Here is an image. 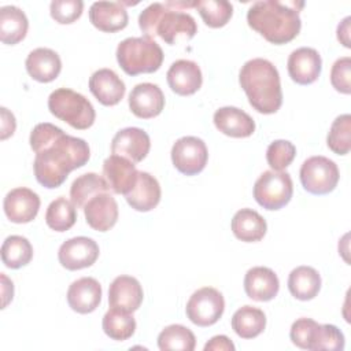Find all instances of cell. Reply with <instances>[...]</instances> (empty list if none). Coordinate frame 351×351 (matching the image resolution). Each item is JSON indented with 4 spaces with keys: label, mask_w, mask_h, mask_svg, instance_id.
I'll list each match as a JSON object with an SVG mask.
<instances>
[{
    "label": "cell",
    "mask_w": 351,
    "mask_h": 351,
    "mask_svg": "<svg viewBox=\"0 0 351 351\" xmlns=\"http://www.w3.org/2000/svg\"><path fill=\"white\" fill-rule=\"evenodd\" d=\"M90 23L106 33H115L128 26V11L121 1H95L89 8Z\"/></svg>",
    "instance_id": "44dd1931"
},
{
    "label": "cell",
    "mask_w": 351,
    "mask_h": 351,
    "mask_svg": "<svg viewBox=\"0 0 351 351\" xmlns=\"http://www.w3.org/2000/svg\"><path fill=\"white\" fill-rule=\"evenodd\" d=\"M296 148L288 140H274L266 149V160L274 171H282L295 159Z\"/></svg>",
    "instance_id": "f35d334b"
},
{
    "label": "cell",
    "mask_w": 351,
    "mask_h": 351,
    "mask_svg": "<svg viewBox=\"0 0 351 351\" xmlns=\"http://www.w3.org/2000/svg\"><path fill=\"white\" fill-rule=\"evenodd\" d=\"M77 221V210L75 206L60 196L52 200L45 213L47 225L55 232H66L74 226Z\"/></svg>",
    "instance_id": "d590c367"
},
{
    "label": "cell",
    "mask_w": 351,
    "mask_h": 351,
    "mask_svg": "<svg viewBox=\"0 0 351 351\" xmlns=\"http://www.w3.org/2000/svg\"><path fill=\"white\" fill-rule=\"evenodd\" d=\"M170 89L180 96H191L196 93L202 84V70L196 62L188 59L176 60L166 74Z\"/></svg>",
    "instance_id": "ac0fdd59"
},
{
    "label": "cell",
    "mask_w": 351,
    "mask_h": 351,
    "mask_svg": "<svg viewBox=\"0 0 351 351\" xmlns=\"http://www.w3.org/2000/svg\"><path fill=\"white\" fill-rule=\"evenodd\" d=\"M117 62L128 75L155 73L163 63L160 45L147 37H128L117 47Z\"/></svg>",
    "instance_id": "5b68a950"
},
{
    "label": "cell",
    "mask_w": 351,
    "mask_h": 351,
    "mask_svg": "<svg viewBox=\"0 0 351 351\" xmlns=\"http://www.w3.org/2000/svg\"><path fill=\"white\" fill-rule=\"evenodd\" d=\"M1 282H3V308H5L10 300H12L14 285H12V281H10L4 273H1Z\"/></svg>",
    "instance_id": "f6af8a7d"
},
{
    "label": "cell",
    "mask_w": 351,
    "mask_h": 351,
    "mask_svg": "<svg viewBox=\"0 0 351 351\" xmlns=\"http://www.w3.org/2000/svg\"><path fill=\"white\" fill-rule=\"evenodd\" d=\"M208 151L206 143L195 136H184L171 147V162L185 176H196L206 167Z\"/></svg>",
    "instance_id": "30bf717a"
},
{
    "label": "cell",
    "mask_w": 351,
    "mask_h": 351,
    "mask_svg": "<svg viewBox=\"0 0 351 351\" xmlns=\"http://www.w3.org/2000/svg\"><path fill=\"white\" fill-rule=\"evenodd\" d=\"M101 302V285L93 277H82L71 282L67 289V303L75 313L89 314Z\"/></svg>",
    "instance_id": "ffe728a7"
},
{
    "label": "cell",
    "mask_w": 351,
    "mask_h": 351,
    "mask_svg": "<svg viewBox=\"0 0 351 351\" xmlns=\"http://www.w3.org/2000/svg\"><path fill=\"white\" fill-rule=\"evenodd\" d=\"M144 292L137 278L132 276H118L108 288L110 307L128 313L136 311L143 303Z\"/></svg>",
    "instance_id": "d6986e66"
},
{
    "label": "cell",
    "mask_w": 351,
    "mask_h": 351,
    "mask_svg": "<svg viewBox=\"0 0 351 351\" xmlns=\"http://www.w3.org/2000/svg\"><path fill=\"white\" fill-rule=\"evenodd\" d=\"M97 243L85 236H78L66 240L58 251L60 265L67 270H81L92 266L99 258Z\"/></svg>",
    "instance_id": "8fae6325"
},
{
    "label": "cell",
    "mask_w": 351,
    "mask_h": 351,
    "mask_svg": "<svg viewBox=\"0 0 351 351\" xmlns=\"http://www.w3.org/2000/svg\"><path fill=\"white\" fill-rule=\"evenodd\" d=\"M151 140L140 128H125L115 133L111 141V152L123 156L133 163L141 162L149 152Z\"/></svg>",
    "instance_id": "5bb4252c"
},
{
    "label": "cell",
    "mask_w": 351,
    "mask_h": 351,
    "mask_svg": "<svg viewBox=\"0 0 351 351\" xmlns=\"http://www.w3.org/2000/svg\"><path fill=\"white\" fill-rule=\"evenodd\" d=\"M266 328V315L263 310L254 306H243L232 317V329L241 339H254Z\"/></svg>",
    "instance_id": "f546056e"
},
{
    "label": "cell",
    "mask_w": 351,
    "mask_h": 351,
    "mask_svg": "<svg viewBox=\"0 0 351 351\" xmlns=\"http://www.w3.org/2000/svg\"><path fill=\"white\" fill-rule=\"evenodd\" d=\"M193 8L199 11L203 22L214 29L225 26L233 15V5L226 0L193 1Z\"/></svg>",
    "instance_id": "8d00e7d4"
},
{
    "label": "cell",
    "mask_w": 351,
    "mask_h": 351,
    "mask_svg": "<svg viewBox=\"0 0 351 351\" xmlns=\"http://www.w3.org/2000/svg\"><path fill=\"white\" fill-rule=\"evenodd\" d=\"M33 258V247L30 241L18 234L8 236L1 245V261L10 269L26 266Z\"/></svg>",
    "instance_id": "836d02e7"
},
{
    "label": "cell",
    "mask_w": 351,
    "mask_h": 351,
    "mask_svg": "<svg viewBox=\"0 0 351 351\" xmlns=\"http://www.w3.org/2000/svg\"><path fill=\"white\" fill-rule=\"evenodd\" d=\"M29 143L36 152V180L48 189L60 186L73 170L85 166L90 158L89 145L84 138L69 136L49 122L37 123Z\"/></svg>",
    "instance_id": "6da1fadb"
},
{
    "label": "cell",
    "mask_w": 351,
    "mask_h": 351,
    "mask_svg": "<svg viewBox=\"0 0 351 351\" xmlns=\"http://www.w3.org/2000/svg\"><path fill=\"white\" fill-rule=\"evenodd\" d=\"M287 67L293 82L299 85H310L315 82L321 74L322 59L314 48L302 47L292 51Z\"/></svg>",
    "instance_id": "4fadbf2b"
},
{
    "label": "cell",
    "mask_w": 351,
    "mask_h": 351,
    "mask_svg": "<svg viewBox=\"0 0 351 351\" xmlns=\"http://www.w3.org/2000/svg\"><path fill=\"white\" fill-rule=\"evenodd\" d=\"M137 169L134 163L119 155H110L103 162V177L111 192L126 195L137 180Z\"/></svg>",
    "instance_id": "9a60e30c"
},
{
    "label": "cell",
    "mask_w": 351,
    "mask_h": 351,
    "mask_svg": "<svg viewBox=\"0 0 351 351\" xmlns=\"http://www.w3.org/2000/svg\"><path fill=\"white\" fill-rule=\"evenodd\" d=\"M300 182L304 191L313 195H326L339 182L340 173L337 165L326 156H311L300 166Z\"/></svg>",
    "instance_id": "ba28073f"
},
{
    "label": "cell",
    "mask_w": 351,
    "mask_h": 351,
    "mask_svg": "<svg viewBox=\"0 0 351 351\" xmlns=\"http://www.w3.org/2000/svg\"><path fill=\"white\" fill-rule=\"evenodd\" d=\"M239 82L250 104L261 114H274L282 104V90L277 67L267 59L245 62L239 73Z\"/></svg>",
    "instance_id": "277c9868"
},
{
    "label": "cell",
    "mask_w": 351,
    "mask_h": 351,
    "mask_svg": "<svg viewBox=\"0 0 351 351\" xmlns=\"http://www.w3.org/2000/svg\"><path fill=\"white\" fill-rule=\"evenodd\" d=\"M195 346L196 337L193 332L184 325H169L158 336V347L162 351H193Z\"/></svg>",
    "instance_id": "e575fe53"
},
{
    "label": "cell",
    "mask_w": 351,
    "mask_h": 351,
    "mask_svg": "<svg viewBox=\"0 0 351 351\" xmlns=\"http://www.w3.org/2000/svg\"><path fill=\"white\" fill-rule=\"evenodd\" d=\"M110 192V188L104 177L96 173H85L77 177L70 186V199L77 208L85 207V204L96 195Z\"/></svg>",
    "instance_id": "4dcf8cb0"
},
{
    "label": "cell",
    "mask_w": 351,
    "mask_h": 351,
    "mask_svg": "<svg viewBox=\"0 0 351 351\" xmlns=\"http://www.w3.org/2000/svg\"><path fill=\"white\" fill-rule=\"evenodd\" d=\"M1 111V134L0 138L5 140L10 136L14 134L15 128H16V122H15V117L12 115V112H10L5 107L0 108Z\"/></svg>",
    "instance_id": "7bdbcfd3"
},
{
    "label": "cell",
    "mask_w": 351,
    "mask_h": 351,
    "mask_svg": "<svg viewBox=\"0 0 351 351\" xmlns=\"http://www.w3.org/2000/svg\"><path fill=\"white\" fill-rule=\"evenodd\" d=\"M25 66L33 80L47 84L60 74L62 60L53 49L36 48L27 55Z\"/></svg>",
    "instance_id": "484cf974"
},
{
    "label": "cell",
    "mask_w": 351,
    "mask_h": 351,
    "mask_svg": "<svg viewBox=\"0 0 351 351\" xmlns=\"http://www.w3.org/2000/svg\"><path fill=\"white\" fill-rule=\"evenodd\" d=\"M293 195V182L287 171H263L254 185V197L266 210H280Z\"/></svg>",
    "instance_id": "52a82bcc"
},
{
    "label": "cell",
    "mask_w": 351,
    "mask_h": 351,
    "mask_svg": "<svg viewBox=\"0 0 351 351\" xmlns=\"http://www.w3.org/2000/svg\"><path fill=\"white\" fill-rule=\"evenodd\" d=\"M234 351V344L225 335H218L211 337L204 344V351Z\"/></svg>",
    "instance_id": "b9f144b4"
},
{
    "label": "cell",
    "mask_w": 351,
    "mask_h": 351,
    "mask_svg": "<svg viewBox=\"0 0 351 351\" xmlns=\"http://www.w3.org/2000/svg\"><path fill=\"white\" fill-rule=\"evenodd\" d=\"M40 196L25 186L11 189L3 202L5 217L14 223L32 222L40 210Z\"/></svg>",
    "instance_id": "7c38bea8"
},
{
    "label": "cell",
    "mask_w": 351,
    "mask_h": 351,
    "mask_svg": "<svg viewBox=\"0 0 351 351\" xmlns=\"http://www.w3.org/2000/svg\"><path fill=\"white\" fill-rule=\"evenodd\" d=\"M160 185L158 180L147 171H138L133 188L125 195L128 204L140 213L154 210L160 202Z\"/></svg>",
    "instance_id": "7402d4cb"
},
{
    "label": "cell",
    "mask_w": 351,
    "mask_h": 351,
    "mask_svg": "<svg viewBox=\"0 0 351 351\" xmlns=\"http://www.w3.org/2000/svg\"><path fill=\"white\" fill-rule=\"evenodd\" d=\"M346 339L343 332L330 324L315 322L310 330L307 340V350L313 351H341L344 350Z\"/></svg>",
    "instance_id": "1f68e13d"
},
{
    "label": "cell",
    "mask_w": 351,
    "mask_h": 351,
    "mask_svg": "<svg viewBox=\"0 0 351 351\" xmlns=\"http://www.w3.org/2000/svg\"><path fill=\"white\" fill-rule=\"evenodd\" d=\"M280 289L277 274L265 266L251 267L244 277V291L247 296L256 302H269L274 299Z\"/></svg>",
    "instance_id": "603a6c76"
},
{
    "label": "cell",
    "mask_w": 351,
    "mask_h": 351,
    "mask_svg": "<svg viewBox=\"0 0 351 351\" xmlns=\"http://www.w3.org/2000/svg\"><path fill=\"white\" fill-rule=\"evenodd\" d=\"M129 108L137 118L158 117L165 108V95L155 84H137L129 93Z\"/></svg>",
    "instance_id": "2e32d148"
},
{
    "label": "cell",
    "mask_w": 351,
    "mask_h": 351,
    "mask_svg": "<svg viewBox=\"0 0 351 351\" xmlns=\"http://www.w3.org/2000/svg\"><path fill=\"white\" fill-rule=\"evenodd\" d=\"M84 10L81 0H53L49 5L52 19L60 25H70L75 22Z\"/></svg>",
    "instance_id": "ab89813d"
},
{
    "label": "cell",
    "mask_w": 351,
    "mask_h": 351,
    "mask_svg": "<svg viewBox=\"0 0 351 351\" xmlns=\"http://www.w3.org/2000/svg\"><path fill=\"white\" fill-rule=\"evenodd\" d=\"M288 289L298 300H311L321 289V276L311 266H298L289 273Z\"/></svg>",
    "instance_id": "f1b7e54d"
},
{
    "label": "cell",
    "mask_w": 351,
    "mask_h": 351,
    "mask_svg": "<svg viewBox=\"0 0 351 351\" xmlns=\"http://www.w3.org/2000/svg\"><path fill=\"white\" fill-rule=\"evenodd\" d=\"M225 300L222 293L213 287L195 291L185 307L186 317L197 326H211L222 317Z\"/></svg>",
    "instance_id": "9c48e42d"
},
{
    "label": "cell",
    "mask_w": 351,
    "mask_h": 351,
    "mask_svg": "<svg viewBox=\"0 0 351 351\" xmlns=\"http://www.w3.org/2000/svg\"><path fill=\"white\" fill-rule=\"evenodd\" d=\"M84 215L93 230L107 232L118 221V203L110 192L99 193L85 204Z\"/></svg>",
    "instance_id": "e0dca14e"
},
{
    "label": "cell",
    "mask_w": 351,
    "mask_h": 351,
    "mask_svg": "<svg viewBox=\"0 0 351 351\" xmlns=\"http://www.w3.org/2000/svg\"><path fill=\"white\" fill-rule=\"evenodd\" d=\"M233 234L244 243L261 241L267 230L265 218L252 208H241L232 218Z\"/></svg>",
    "instance_id": "4316f807"
},
{
    "label": "cell",
    "mask_w": 351,
    "mask_h": 351,
    "mask_svg": "<svg viewBox=\"0 0 351 351\" xmlns=\"http://www.w3.org/2000/svg\"><path fill=\"white\" fill-rule=\"evenodd\" d=\"M104 333L117 341H125L134 335L136 319L132 313L110 307L101 322Z\"/></svg>",
    "instance_id": "d6a6232c"
},
{
    "label": "cell",
    "mask_w": 351,
    "mask_h": 351,
    "mask_svg": "<svg viewBox=\"0 0 351 351\" xmlns=\"http://www.w3.org/2000/svg\"><path fill=\"white\" fill-rule=\"evenodd\" d=\"M350 16H346L337 26V40L346 47V48H351L350 44Z\"/></svg>",
    "instance_id": "ee69618b"
},
{
    "label": "cell",
    "mask_w": 351,
    "mask_h": 351,
    "mask_svg": "<svg viewBox=\"0 0 351 351\" xmlns=\"http://www.w3.org/2000/svg\"><path fill=\"white\" fill-rule=\"evenodd\" d=\"M29 21L26 14L15 5L0 8V40L4 44L15 45L26 37Z\"/></svg>",
    "instance_id": "83f0119b"
},
{
    "label": "cell",
    "mask_w": 351,
    "mask_h": 351,
    "mask_svg": "<svg viewBox=\"0 0 351 351\" xmlns=\"http://www.w3.org/2000/svg\"><path fill=\"white\" fill-rule=\"evenodd\" d=\"M330 84L332 86L344 95L351 92V58L343 56L337 59L330 69Z\"/></svg>",
    "instance_id": "60d3db41"
},
{
    "label": "cell",
    "mask_w": 351,
    "mask_h": 351,
    "mask_svg": "<svg viewBox=\"0 0 351 351\" xmlns=\"http://www.w3.org/2000/svg\"><path fill=\"white\" fill-rule=\"evenodd\" d=\"M303 5V1H255L248 8L247 22L266 41L282 45L299 34L302 27L299 11Z\"/></svg>",
    "instance_id": "3957f363"
},
{
    "label": "cell",
    "mask_w": 351,
    "mask_h": 351,
    "mask_svg": "<svg viewBox=\"0 0 351 351\" xmlns=\"http://www.w3.org/2000/svg\"><path fill=\"white\" fill-rule=\"evenodd\" d=\"M193 7V1L152 3L138 16V26L144 37L155 40L159 37L169 45L188 41L197 33L195 18L185 12Z\"/></svg>",
    "instance_id": "7a4b0ae2"
},
{
    "label": "cell",
    "mask_w": 351,
    "mask_h": 351,
    "mask_svg": "<svg viewBox=\"0 0 351 351\" xmlns=\"http://www.w3.org/2000/svg\"><path fill=\"white\" fill-rule=\"evenodd\" d=\"M215 128L229 136L236 138L250 137L255 132L254 119L243 110L237 107H221L214 112L213 117Z\"/></svg>",
    "instance_id": "d4e9b609"
},
{
    "label": "cell",
    "mask_w": 351,
    "mask_h": 351,
    "mask_svg": "<svg viewBox=\"0 0 351 351\" xmlns=\"http://www.w3.org/2000/svg\"><path fill=\"white\" fill-rule=\"evenodd\" d=\"M89 90L103 106H115L123 99L126 88L114 70L100 69L90 75Z\"/></svg>",
    "instance_id": "cb8c5ba5"
},
{
    "label": "cell",
    "mask_w": 351,
    "mask_h": 351,
    "mask_svg": "<svg viewBox=\"0 0 351 351\" xmlns=\"http://www.w3.org/2000/svg\"><path fill=\"white\" fill-rule=\"evenodd\" d=\"M326 144L337 155H347L351 149V115L341 114L330 125Z\"/></svg>",
    "instance_id": "74e56055"
},
{
    "label": "cell",
    "mask_w": 351,
    "mask_h": 351,
    "mask_svg": "<svg viewBox=\"0 0 351 351\" xmlns=\"http://www.w3.org/2000/svg\"><path fill=\"white\" fill-rule=\"evenodd\" d=\"M48 108L52 115L78 130L90 128L96 119L92 103L84 95L69 88L55 89L48 97Z\"/></svg>",
    "instance_id": "8992f818"
}]
</instances>
